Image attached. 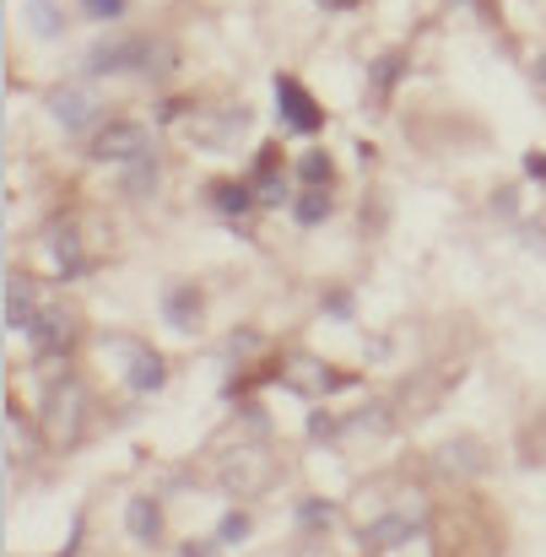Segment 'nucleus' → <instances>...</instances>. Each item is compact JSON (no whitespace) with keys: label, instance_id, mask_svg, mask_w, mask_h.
<instances>
[{"label":"nucleus","instance_id":"nucleus-11","mask_svg":"<svg viewBox=\"0 0 546 557\" xmlns=\"http://www.w3.org/2000/svg\"><path fill=\"white\" fill-rule=\"evenodd\" d=\"M287 384L303 389V395H325V389H336L342 379L325 369V363H314V358H298V363H287Z\"/></svg>","mask_w":546,"mask_h":557},{"label":"nucleus","instance_id":"nucleus-21","mask_svg":"<svg viewBox=\"0 0 546 557\" xmlns=\"http://www.w3.org/2000/svg\"><path fill=\"white\" fill-rule=\"evenodd\" d=\"M216 536H222L227 547H233V542H244V536H249V515H238V509H233V515H222V525H216Z\"/></svg>","mask_w":546,"mask_h":557},{"label":"nucleus","instance_id":"nucleus-18","mask_svg":"<svg viewBox=\"0 0 546 557\" xmlns=\"http://www.w3.org/2000/svg\"><path fill=\"white\" fill-rule=\"evenodd\" d=\"M293 216H298V222H303V227H314V222H325V216H331V189H303V195H298V200H293Z\"/></svg>","mask_w":546,"mask_h":557},{"label":"nucleus","instance_id":"nucleus-15","mask_svg":"<svg viewBox=\"0 0 546 557\" xmlns=\"http://www.w3.org/2000/svg\"><path fill=\"white\" fill-rule=\"evenodd\" d=\"M406 536H411V515H395V520H379V525H368V531H363L368 553H384V547H400Z\"/></svg>","mask_w":546,"mask_h":557},{"label":"nucleus","instance_id":"nucleus-16","mask_svg":"<svg viewBox=\"0 0 546 557\" xmlns=\"http://www.w3.org/2000/svg\"><path fill=\"white\" fill-rule=\"evenodd\" d=\"M211 206H216L222 216H244V211L255 206V185H249V180H238V185H211Z\"/></svg>","mask_w":546,"mask_h":557},{"label":"nucleus","instance_id":"nucleus-5","mask_svg":"<svg viewBox=\"0 0 546 557\" xmlns=\"http://www.w3.org/2000/svg\"><path fill=\"white\" fill-rule=\"evenodd\" d=\"M276 103H282L276 114H282V131H287V136H314V131L325 125L320 103H314V98H309L293 76H276Z\"/></svg>","mask_w":546,"mask_h":557},{"label":"nucleus","instance_id":"nucleus-7","mask_svg":"<svg viewBox=\"0 0 546 557\" xmlns=\"http://www.w3.org/2000/svg\"><path fill=\"white\" fill-rule=\"evenodd\" d=\"M22 336L33 342V352H38V358H60V352L71 347V320H65L60 309H38V314H33V325H27Z\"/></svg>","mask_w":546,"mask_h":557},{"label":"nucleus","instance_id":"nucleus-6","mask_svg":"<svg viewBox=\"0 0 546 557\" xmlns=\"http://www.w3.org/2000/svg\"><path fill=\"white\" fill-rule=\"evenodd\" d=\"M189 136H195L206 152H233V147H238V136H249V109L200 114V120H189Z\"/></svg>","mask_w":546,"mask_h":557},{"label":"nucleus","instance_id":"nucleus-2","mask_svg":"<svg viewBox=\"0 0 546 557\" xmlns=\"http://www.w3.org/2000/svg\"><path fill=\"white\" fill-rule=\"evenodd\" d=\"M158 60H169V49L152 44V38H103L98 49H87V76H114V71H169V65H158Z\"/></svg>","mask_w":546,"mask_h":557},{"label":"nucleus","instance_id":"nucleus-23","mask_svg":"<svg viewBox=\"0 0 546 557\" xmlns=\"http://www.w3.org/2000/svg\"><path fill=\"white\" fill-rule=\"evenodd\" d=\"M298 520L303 525H325L331 520V504H298Z\"/></svg>","mask_w":546,"mask_h":557},{"label":"nucleus","instance_id":"nucleus-3","mask_svg":"<svg viewBox=\"0 0 546 557\" xmlns=\"http://www.w3.org/2000/svg\"><path fill=\"white\" fill-rule=\"evenodd\" d=\"M49 114H54L60 131L87 136L92 125H103V92H98L92 82H60V87L49 92Z\"/></svg>","mask_w":546,"mask_h":557},{"label":"nucleus","instance_id":"nucleus-13","mask_svg":"<svg viewBox=\"0 0 546 557\" xmlns=\"http://www.w3.org/2000/svg\"><path fill=\"white\" fill-rule=\"evenodd\" d=\"M249 185H255V195H260L265 206H282V200H287V180H282V169H276V152H265V158L255 163V180H249Z\"/></svg>","mask_w":546,"mask_h":557},{"label":"nucleus","instance_id":"nucleus-9","mask_svg":"<svg viewBox=\"0 0 546 557\" xmlns=\"http://www.w3.org/2000/svg\"><path fill=\"white\" fill-rule=\"evenodd\" d=\"M44 255H49V271H54L60 282H71V276L82 271V244H76V227H71V222H54V227H49V238H44Z\"/></svg>","mask_w":546,"mask_h":557},{"label":"nucleus","instance_id":"nucleus-20","mask_svg":"<svg viewBox=\"0 0 546 557\" xmlns=\"http://www.w3.org/2000/svg\"><path fill=\"white\" fill-rule=\"evenodd\" d=\"M395 76H400V54L373 60V71H368V92H373V98H384V92L395 87Z\"/></svg>","mask_w":546,"mask_h":557},{"label":"nucleus","instance_id":"nucleus-17","mask_svg":"<svg viewBox=\"0 0 546 557\" xmlns=\"http://www.w3.org/2000/svg\"><path fill=\"white\" fill-rule=\"evenodd\" d=\"M22 16H27V27H33L38 38H60V27H65V16H60L54 0H27Z\"/></svg>","mask_w":546,"mask_h":557},{"label":"nucleus","instance_id":"nucleus-24","mask_svg":"<svg viewBox=\"0 0 546 557\" xmlns=\"http://www.w3.org/2000/svg\"><path fill=\"white\" fill-rule=\"evenodd\" d=\"M184 557H211V547H195V542H189V547H184Z\"/></svg>","mask_w":546,"mask_h":557},{"label":"nucleus","instance_id":"nucleus-22","mask_svg":"<svg viewBox=\"0 0 546 557\" xmlns=\"http://www.w3.org/2000/svg\"><path fill=\"white\" fill-rule=\"evenodd\" d=\"M87 5V16H98V22H120V11H125V0H82Z\"/></svg>","mask_w":546,"mask_h":557},{"label":"nucleus","instance_id":"nucleus-12","mask_svg":"<svg viewBox=\"0 0 546 557\" xmlns=\"http://www.w3.org/2000/svg\"><path fill=\"white\" fill-rule=\"evenodd\" d=\"M33 314H38V309H33L27 282H22V276H5V325H11V331H27Z\"/></svg>","mask_w":546,"mask_h":557},{"label":"nucleus","instance_id":"nucleus-10","mask_svg":"<svg viewBox=\"0 0 546 557\" xmlns=\"http://www.w3.org/2000/svg\"><path fill=\"white\" fill-rule=\"evenodd\" d=\"M125 531H131L141 547H158V531H163L158 504H152V498H131V504H125Z\"/></svg>","mask_w":546,"mask_h":557},{"label":"nucleus","instance_id":"nucleus-4","mask_svg":"<svg viewBox=\"0 0 546 557\" xmlns=\"http://www.w3.org/2000/svg\"><path fill=\"white\" fill-rule=\"evenodd\" d=\"M92 158L131 174V169H141V163H158V147H152V131H147V125L120 120V125H109V131L92 141Z\"/></svg>","mask_w":546,"mask_h":557},{"label":"nucleus","instance_id":"nucleus-1","mask_svg":"<svg viewBox=\"0 0 546 557\" xmlns=\"http://www.w3.org/2000/svg\"><path fill=\"white\" fill-rule=\"evenodd\" d=\"M98 352L120 369V379L136 389V395H152V389H163V358L147 347V342H136V336H103L98 342Z\"/></svg>","mask_w":546,"mask_h":557},{"label":"nucleus","instance_id":"nucleus-14","mask_svg":"<svg viewBox=\"0 0 546 557\" xmlns=\"http://www.w3.org/2000/svg\"><path fill=\"white\" fill-rule=\"evenodd\" d=\"M163 314H169L179 331H195V314H200V287H169V293H163Z\"/></svg>","mask_w":546,"mask_h":557},{"label":"nucleus","instance_id":"nucleus-26","mask_svg":"<svg viewBox=\"0 0 546 557\" xmlns=\"http://www.w3.org/2000/svg\"><path fill=\"white\" fill-rule=\"evenodd\" d=\"M536 76H542V82H546V54H542V65H536Z\"/></svg>","mask_w":546,"mask_h":557},{"label":"nucleus","instance_id":"nucleus-25","mask_svg":"<svg viewBox=\"0 0 546 557\" xmlns=\"http://www.w3.org/2000/svg\"><path fill=\"white\" fill-rule=\"evenodd\" d=\"M320 5H331V11H347V5H352V0H320Z\"/></svg>","mask_w":546,"mask_h":557},{"label":"nucleus","instance_id":"nucleus-8","mask_svg":"<svg viewBox=\"0 0 546 557\" xmlns=\"http://www.w3.org/2000/svg\"><path fill=\"white\" fill-rule=\"evenodd\" d=\"M76 422H82V384L76 379H60L49 389V433L65 444V438H76Z\"/></svg>","mask_w":546,"mask_h":557},{"label":"nucleus","instance_id":"nucleus-19","mask_svg":"<svg viewBox=\"0 0 546 557\" xmlns=\"http://www.w3.org/2000/svg\"><path fill=\"white\" fill-rule=\"evenodd\" d=\"M298 180H303V185H314V189H325L331 180H336V169H331V158H325V152H303V158H298Z\"/></svg>","mask_w":546,"mask_h":557}]
</instances>
